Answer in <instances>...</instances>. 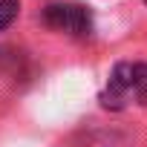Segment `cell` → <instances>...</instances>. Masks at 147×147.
<instances>
[{"label": "cell", "mask_w": 147, "mask_h": 147, "mask_svg": "<svg viewBox=\"0 0 147 147\" xmlns=\"http://www.w3.org/2000/svg\"><path fill=\"white\" fill-rule=\"evenodd\" d=\"M18 12H20V3H18V0H0V32L9 29V26L15 23Z\"/></svg>", "instance_id": "3"}, {"label": "cell", "mask_w": 147, "mask_h": 147, "mask_svg": "<svg viewBox=\"0 0 147 147\" xmlns=\"http://www.w3.org/2000/svg\"><path fill=\"white\" fill-rule=\"evenodd\" d=\"M43 23L49 29H58V32H69V35L84 38L92 29V15L81 3H49L43 9Z\"/></svg>", "instance_id": "1"}, {"label": "cell", "mask_w": 147, "mask_h": 147, "mask_svg": "<svg viewBox=\"0 0 147 147\" xmlns=\"http://www.w3.org/2000/svg\"><path fill=\"white\" fill-rule=\"evenodd\" d=\"M133 101L147 104V63H133Z\"/></svg>", "instance_id": "2"}]
</instances>
